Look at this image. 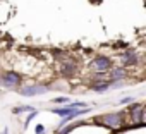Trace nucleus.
I'll use <instances>...</instances> for the list:
<instances>
[{"label": "nucleus", "mask_w": 146, "mask_h": 134, "mask_svg": "<svg viewBox=\"0 0 146 134\" xmlns=\"http://www.w3.org/2000/svg\"><path fill=\"white\" fill-rule=\"evenodd\" d=\"M19 83H21V76L16 74V72H5V74L2 76V84L7 86V88H14V86H17Z\"/></svg>", "instance_id": "f257e3e1"}, {"label": "nucleus", "mask_w": 146, "mask_h": 134, "mask_svg": "<svg viewBox=\"0 0 146 134\" xmlns=\"http://www.w3.org/2000/svg\"><path fill=\"white\" fill-rule=\"evenodd\" d=\"M46 91H48L46 86L33 84V86H26V88H23V90H21V95H24V96H33V95H43V93H46Z\"/></svg>", "instance_id": "f03ea898"}, {"label": "nucleus", "mask_w": 146, "mask_h": 134, "mask_svg": "<svg viewBox=\"0 0 146 134\" xmlns=\"http://www.w3.org/2000/svg\"><path fill=\"white\" fill-rule=\"evenodd\" d=\"M103 122L110 127H119V124L122 122V115L120 113H107V115H103Z\"/></svg>", "instance_id": "7ed1b4c3"}, {"label": "nucleus", "mask_w": 146, "mask_h": 134, "mask_svg": "<svg viewBox=\"0 0 146 134\" xmlns=\"http://www.w3.org/2000/svg\"><path fill=\"white\" fill-rule=\"evenodd\" d=\"M93 65L96 67L98 71H107L108 67L112 65V60H110L108 57H96V58L93 60Z\"/></svg>", "instance_id": "20e7f679"}, {"label": "nucleus", "mask_w": 146, "mask_h": 134, "mask_svg": "<svg viewBox=\"0 0 146 134\" xmlns=\"http://www.w3.org/2000/svg\"><path fill=\"white\" fill-rule=\"evenodd\" d=\"M91 90H93V91H96V93H103V91L110 90V84H108V83H96V84H93V86H91Z\"/></svg>", "instance_id": "39448f33"}, {"label": "nucleus", "mask_w": 146, "mask_h": 134, "mask_svg": "<svg viewBox=\"0 0 146 134\" xmlns=\"http://www.w3.org/2000/svg\"><path fill=\"white\" fill-rule=\"evenodd\" d=\"M53 112H55L57 115H60V117L64 119V117H67V115H70V113H72V112H74V110H72L70 107H62V108H57V110H53Z\"/></svg>", "instance_id": "423d86ee"}, {"label": "nucleus", "mask_w": 146, "mask_h": 134, "mask_svg": "<svg viewBox=\"0 0 146 134\" xmlns=\"http://www.w3.org/2000/svg\"><path fill=\"white\" fill-rule=\"evenodd\" d=\"M62 74H65V76H72V74H74V65L65 64V65L62 67Z\"/></svg>", "instance_id": "0eeeda50"}, {"label": "nucleus", "mask_w": 146, "mask_h": 134, "mask_svg": "<svg viewBox=\"0 0 146 134\" xmlns=\"http://www.w3.org/2000/svg\"><path fill=\"white\" fill-rule=\"evenodd\" d=\"M124 76H125V74H124V71H122V69H117V71H113V74H112V78H113V79H122Z\"/></svg>", "instance_id": "6e6552de"}, {"label": "nucleus", "mask_w": 146, "mask_h": 134, "mask_svg": "<svg viewBox=\"0 0 146 134\" xmlns=\"http://www.w3.org/2000/svg\"><path fill=\"white\" fill-rule=\"evenodd\" d=\"M21 112H33V107H17V108H14V113H21Z\"/></svg>", "instance_id": "1a4fd4ad"}, {"label": "nucleus", "mask_w": 146, "mask_h": 134, "mask_svg": "<svg viewBox=\"0 0 146 134\" xmlns=\"http://www.w3.org/2000/svg\"><path fill=\"white\" fill-rule=\"evenodd\" d=\"M43 132H45V125L43 124H38L35 127V134H43Z\"/></svg>", "instance_id": "9d476101"}, {"label": "nucleus", "mask_w": 146, "mask_h": 134, "mask_svg": "<svg viewBox=\"0 0 146 134\" xmlns=\"http://www.w3.org/2000/svg\"><path fill=\"white\" fill-rule=\"evenodd\" d=\"M53 101H55V103H62V105H64V103H67V101H69V98H67V96H62V98H55Z\"/></svg>", "instance_id": "9b49d317"}, {"label": "nucleus", "mask_w": 146, "mask_h": 134, "mask_svg": "<svg viewBox=\"0 0 146 134\" xmlns=\"http://www.w3.org/2000/svg\"><path fill=\"white\" fill-rule=\"evenodd\" d=\"M136 62H137V60H136V57H134V55H132V57H129V58L125 60V64H127V65H131V64H136Z\"/></svg>", "instance_id": "f8f14e48"}, {"label": "nucleus", "mask_w": 146, "mask_h": 134, "mask_svg": "<svg viewBox=\"0 0 146 134\" xmlns=\"http://www.w3.org/2000/svg\"><path fill=\"white\" fill-rule=\"evenodd\" d=\"M36 113H38V112H35V110H33V112H31V113H29V117H28V119H26V125H28V124H29V122H31V119H33V117H35V115H36Z\"/></svg>", "instance_id": "ddd939ff"}, {"label": "nucleus", "mask_w": 146, "mask_h": 134, "mask_svg": "<svg viewBox=\"0 0 146 134\" xmlns=\"http://www.w3.org/2000/svg\"><path fill=\"white\" fill-rule=\"evenodd\" d=\"M132 101V98H124V100H120V103L124 105V103H131Z\"/></svg>", "instance_id": "4468645a"}]
</instances>
